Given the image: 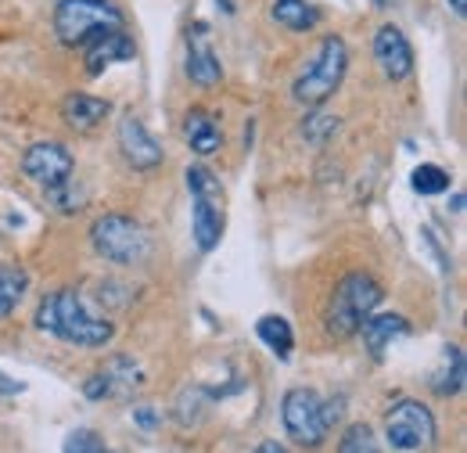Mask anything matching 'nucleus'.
I'll return each mask as SVG.
<instances>
[{
    "mask_svg": "<svg viewBox=\"0 0 467 453\" xmlns=\"http://www.w3.org/2000/svg\"><path fill=\"white\" fill-rule=\"evenodd\" d=\"M65 453H105V443H101V436H98V432L79 428V432H72V436H68Z\"/></svg>",
    "mask_w": 467,
    "mask_h": 453,
    "instance_id": "nucleus-25",
    "label": "nucleus"
},
{
    "mask_svg": "<svg viewBox=\"0 0 467 453\" xmlns=\"http://www.w3.org/2000/svg\"><path fill=\"white\" fill-rule=\"evenodd\" d=\"M381 299H385V291L370 274L356 270L349 278H342L331 295V306H327V335L338 342L352 339L359 332V324L378 310Z\"/></svg>",
    "mask_w": 467,
    "mask_h": 453,
    "instance_id": "nucleus-6",
    "label": "nucleus"
},
{
    "mask_svg": "<svg viewBox=\"0 0 467 453\" xmlns=\"http://www.w3.org/2000/svg\"><path fill=\"white\" fill-rule=\"evenodd\" d=\"M342 410H346V399H320L317 389H302V385L288 389L281 399L285 432L306 450H317L327 439V432L342 421Z\"/></svg>",
    "mask_w": 467,
    "mask_h": 453,
    "instance_id": "nucleus-2",
    "label": "nucleus"
},
{
    "mask_svg": "<svg viewBox=\"0 0 467 453\" xmlns=\"http://www.w3.org/2000/svg\"><path fill=\"white\" fill-rule=\"evenodd\" d=\"M90 245L101 259L119 263V267H144L151 259V234L137 220L109 213L90 226Z\"/></svg>",
    "mask_w": 467,
    "mask_h": 453,
    "instance_id": "nucleus-7",
    "label": "nucleus"
},
{
    "mask_svg": "<svg viewBox=\"0 0 467 453\" xmlns=\"http://www.w3.org/2000/svg\"><path fill=\"white\" fill-rule=\"evenodd\" d=\"M72 170H76V159H72V152L65 144H58V141H40V144H33L22 155V173L33 184H40L47 195L65 187L72 180Z\"/></svg>",
    "mask_w": 467,
    "mask_h": 453,
    "instance_id": "nucleus-9",
    "label": "nucleus"
},
{
    "mask_svg": "<svg viewBox=\"0 0 467 453\" xmlns=\"http://www.w3.org/2000/svg\"><path fill=\"white\" fill-rule=\"evenodd\" d=\"M431 389H435V396H457L464 389V353H461V345H446L442 367L431 374Z\"/></svg>",
    "mask_w": 467,
    "mask_h": 453,
    "instance_id": "nucleus-18",
    "label": "nucleus"
},
{
    "mask_svg": "<svg viewBox=\"0 0 467 453\" xmlns=\"http://www.w3.org/2000/svg\"><path fill=\"white\" fill-rule=\"evenodd\" d=\"M255 335L263 339L266 349H274L281 360H288L295 349V335H292V324L285 321V317H259V324H255Z\"/></svg>",
    "mask_w": 467,
    "mask_h": 453,
    "instance_id": "nucleus-20",
    "label": "nucleus"
},
{
    "mask_svg": "<svg viewBox=\"0 0 467 453\" xmlns=\"http://www.w3.org/2000/svg\"><path fill=\"white\" fill-rule=\"evenodd\" d=\"M338 126H342V119L331 112H313L306 115V122H302V137H306V144H317V148H324L335 133H338Z\"/></svg>",
    "mask_w": 467,
    "mask_h": 453,
    "instance_id": "nucleus-22",
    "label": "nucleus"
},
{
    "mask_svg": "<svg viewBox=\"0 0 467 453\" xmlns=\"http://www.w3.org/2000/svg\"><path fill=\"white\" fill-rule=\"evenodd\" d=\"M183 137L191 144L194 155H213L223 148V133H220V122L205 109H191L183 115Z\"/></svg>",
    "mask_w": 467,
    "mask_h": 453,
    "instance_id": "nucleus-16",
    "label": "nucleus"
},
{
    "mask_svg": "<svg viewBox=\"0 0 467 453\" xmlns=\"http://www.w3.org/2000/svg\"><path fill=\"white\" fill-rule=\"evenodd\" d=\"M0 393H22V385L18 382H4V374H0Z\"/></svg>",
    "mask_w": 467,
    "mask_h": 453,
    "instance_id": "nucleus-28",
    "label": "nucleus"
},
{
    "mask_svg": "<svg viewBox=\"0 0 467 453\" xmlns=\"http://www.w3.org/2000/svg\"><path fill=\"white\" fill-rule=\"evenodd\" d=\"M187 76H191L198 87H216V83L223 79L220 58H216V51H213V44H209L202 22H198L194 33L187 37Z\"/></svg>",
    "mask_w": 467,
    "mask_h": 453,
    "instance_id": "nucleus-13",
    "label": "nucleus"
},
{
    "mask_svg": "<svg viewBox=\"0 0 467 453\" xmlns=\"http://www.w3.org/2000/svg\"><path fill=\"white\" fill-rule=\"evenodd\" d=\"M119 152H122V159L133 166V170H155V166H162V148H159V141L144 130V122L137 119L133 112H126L119 119Z\"/></svg>",
    "mask_w": 467,
    "mask_h": 453,
    "instance_id": "nucleus-11",
    "label": "nucleus"
},
{
    "mask_svg": "<svg viewBox=\"0 0 467 453\" xmlns=\"http://www.w3.org/2000/svg\"><path fill=\"white\" fill-rule=\"evenodd\" d=\"M410 184H413L417 195H442V191H450V173L442 170V166L424 163V166H417V170L410 173Z\"/></svg>",
    "mask_w": 467,
    "mask_h": 453,
    "instance_id": "nucleus-23",
    "label": "nucleus"
},
{
    "mask_svg": "<svg viewBox=\"0 0 467 453\" xmlns=\"http://www.w3.org/2000/svg\"><path fill=\"white\" fill-rule=\"evenodd\" d=\"M374 61L381 65V72L392 83L407 79L410 72H413V47H410V40L396 26H381L378 29V37H374Z\"/></svg>",
    "mask_w": 467,
    "mask_h": 453,
    "instance_id": "nucleus-12",
    "label": "nucleus"
},
{
    "mask_svg": "<svg viewBox=\"0 0 467 453\" xmlns=\"http://www.w3.org/2000/svg\"><path fill=\"white\" fill-rule=\"evenodd\" d=\"M26 288H29V274L22 267H11V263L0 267V317L15 313V306L22 302Z\"/></svg>",
    "mask_w": 467,
    "mask_h": 453,
    "instance_id": "nucleus-21",
    "label": "nucleus"
},
{
    "mask_svg": "<svg viewBox=\"0 0 467 453\" xmlns=\"http://www.w3.org/2000/svg\"><path fill=\"white\" fill-rule=\"evenodd\" d=\"M359 332H363V345H367V353L374 356V360H381L385 356V349L392 345L396 339H403L410 332L407 317H400V313H370L363 324H359Z\"/></svg>",
    "mask_w": 467,
    "mask_h": 453,
    "instance_id": "nucleus-15",
    "label": "nucleus"
},
{
    "mask_svg": "<svg viewBox=\"0 0 467 453\" xmlns=\"http://www.w3.org/2000/svg\"><path fill=\"white\" fill-rule=\"evenodd\" d=\"M133 417H137L140 428H155V421H159L155 410H148V406H133Z\"/></svg>",
    "mask_w": 467,
    "mask_h": 453,
    "instance_id": "nucleus-26",
    "label": "nucleus"
},
{
    "mask_svg": "<svg viewBox=\"0 0 467 453\" xmlns=\"http://www.w3.org/2000/svg\"><path fill=\"white\" fill-rule=\"evenodd\" d=\"M274 18L292 33H309L320 22V11L309 0H274Z\"/></svg>",
    "mask_w": 467,
    "mask_h": 453,
    "instance_id": "nucleus-19",
    "label": "nucleus"
},
{
    "mask_svg": "<svg viewBox=\"0 0 467 453\" xmlns=\"http://www.w3.org/2000/svg\"><path fill=\"white\" fill-rule=\"evenodd\" d=\"M36 328L68 342V345H83V349H98L109 345L116 335V324L101 313L90 310V302L76 291V288H58L55 295H47L36 310Z\"/></svg>",
    "mask_w": 467,
    "mask_h": 453,
    "instance_id": "nucleus-1",
    "label": "nucleus"
},
{
    "mask_svg": "<svg viewBox=\"0 0 467 453\" xmlns=\"http://www.w3.org/2000/svg\"><path fill=\"white\" fill-rule=\"evenodd\" d=\"M450 7H453V15H461V18L467 15V0H450Z\"/></svg>",
    "mask_w": 467,
    "mask_h": 453,
    "instance_id": "nucleus-29",
    "label": "nucleus"
},
{
    "mask_svg": "<svg viewBox=\"0 0 467 453\" xmlns=\"http://www.w3.org/2000/svg\"><path fill=\"white\" fill-rule=\"evenodd\" d=\"M338 453H381V447H378L374 428L359 421V425H349L346 436L338 439Z\"/></svg>",
    "mask_w": 467,
    "mask_h": 453,
    "instance_id": "nucleus-24",
    "label": "nucleus"
},
{
    "mask_svg": "<svg viewBox=\"0 0 467 453\" xmlns=\"http://www.w3.org/2000/svg\"><path fill=\"white\" fill-rule=\"evenodd\" d=\"M255 453H292V450H288V447H281L277 439H266V443H259V447H255Z\"/></svg>",
    "mask_w": 467,
    "mask_h": 453,
    "instance_id": "nucleus-27",
    "label": "nucleus"
},
{
    "mask_svg": "<svg viewBox=\"0 0 467 453\" xmlns=\"http://www.w3.org/2000/svg\"><path fill=\"white\" fill-rule=\"evenodd\" d=\"M385 439H389L392 450H400V453L431 450L435 439H439L435 414H431L420 399H400V403L385 414Z\"/></svg>",
    "mask_w": 467,
    "mask_h": 453,
    "instance_id": "nucleus-8",
    "label": "nucleus"
},
{
    "mask_svg": "<svg viewBox=\"0 0 467 453\" xmlns=\"http://www.w3.org/2000/svg\"><path fill=\"white\" fill-rule=\"evenodd\" d=\"M349 72V47L342 37H324L317 44L313 58L306 61V68L298 72V79L292 83V98L306 109H320L346 79Z\"/></svg>",
    "mask_w": 467,
    "mask_h": 453,
    "instance_id": "nucleus-3",
    "label": "nucleus"
},
{
    "mask_svg": "<svg viewBox=\"0 0 467 453\" xmlns=\"http://www.w3.org/2000/svg\"><path fill=\"white\" fill-rule=\"evenodd\" d=\"M187 176V191H191V224H194V245L202 252H213L223 237L227 226V195L220 176L205 166H191Z\"/></svg>",
    "mask_w": 467,
    "mask_h": 453,
    "instance_id": "nucleus-4",
    "label": "nucleus"
},
{
    "mask_svg": "<svg viewBox=\"0 0 467 453\" xmlns=\"http://www.w3.org/2000/svg\"><path fill=\"white\" fill-rule=\"evenodd\" d=\"M133 55H137V51H133V40H130L122 29H112V33H105L101 40H94V47H90V55H87V72H90V76H101L109 65L130 61Z\"/></svg>",
    "mask_w": 467,
    "mask_h": 453,
    "instance_id": "nucleus-17",
    "label": "nucleus"
},
{
    "mask_svg": "<svg viewBox=\"0 0 467 453\" xmlns=\"http://www.w3.org/2000/svg\"><path fill=\"white\" fill-rule=\"evenodd\" d=\"M112 29H122V11L112 0H58L55 7V33L65 47L94 44Z\"/></svg>",
    "mask_w": 467,
    "mask_h": 453,
    "instance_id": "nucleus-5",
    "label": "nucleus"
},
{
    "mask_svg": "<svg viewBox=\"0 0 467 453\" xmlns=\"http://www.w3.org/2000/svg\"><path fill=\"white\" fill-rule=\"evenodd\" d=\"M144 389V371L137 360L130 356H116L109 360L94 378H87L83 393L90 399H130L133 393Z\"/></svg>",
    "mask_w": 467,
    "mask_h": 453,
    "instance_id": "nucleus-10",
    "label": "nucleus"
},
{
    "mask_svg": "<svg viewBox=\"0 0 467 453\" xmlns=\"http://www.w3.org/2000/svg\"><path fill=\"white\" fill-rule=\"evenodd\" d=\"M112 112V105L105 98H94V94H68L61 101V119L76 130V133H90L98 130Z\"/></svg>",
    "mask_w": 467,
    "mask_h": 453,
    "instance_id": "nucleus-14",
    "label": "nucleus"
}]
</instances>
